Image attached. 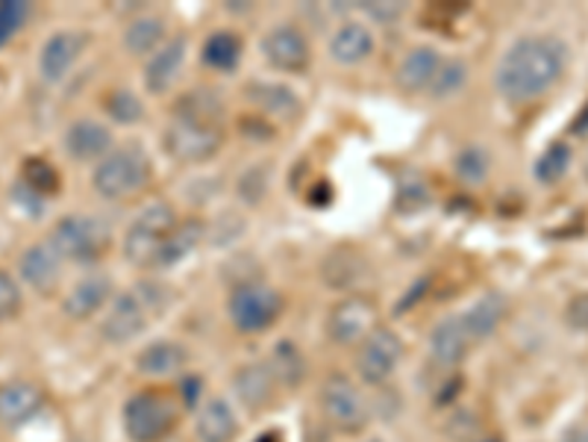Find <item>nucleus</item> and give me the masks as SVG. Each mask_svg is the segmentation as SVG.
Segmentation results:
<instances>
[{"label":"nucleus","mask_w":588,"mask_h":442,"mask_svg":"<svg viewBox=\"0 0 588 442\" xmlns=\"http://www.w3.org/2000/svg\"><path fill=\"white\" fill-rule=\"evenodd\" d=\"M568 65V47L553 36H526L498 65V91L509 104H530L553 89Z\"/></svg>","instance_id":"f257e3e1"},{"label":"nucleus","mask_w":588,"mask_h":442,"mask_svg":"<svg viewBox=\"0 0 588 442\" xmlns=\"http://www.w3.org/2000/svg\"><path fill=\"white\" fill-rule=\"evenodd\" d=\"M151 157L144 154L139 144L112 148V154L104 157L91 174V186L100 198L121 201L144 190L151 181Z\"/></svg>","instance_id":"f03ea898"},{"label":"nucleus","mask_w":588,"mask_h":442,"mask_svg":"<svg viewBox=\"0 0 588 442\" xmlns=\"http://www.w3.org/2000/svg\"><path fill=\"white\" fill-rule=\"evenodd\" d=\"M177 227V213L168 201H151L148 207L133 218V225L124 234V257L133 266H156L162 248Z\"/></svg>","instance_id":"7ed1b4c3"},{"label":"nucleus","mask_w":588,"mask_h":442,"mask_svg":"<svg viewBox=\"0 0 588 442\" xmlns=\"http://www.w3.org/2000/svg\"><path fill=\"white\" fill-rule=\"evenodd\" d=\"M47 242L54 245L63 260L89 266L109 248V227L91 216H65L63 222H56Z\"/></svg>","instance_id":"20e7f679"},{"label":"nucleus","mask_w":588,"mask_h":442,"mask_svg":"<svg viewBox=\"0 0 588 442\" xmlns=\"http://www.w3.org/2000/svg\"><path fill=\"white\" fill-rule=\"evenodd\" d=\"M227 310H230L232 325L239 327L241 334H259V331L274 325L280 310H283V299H280L276 289L265 287V283L244 280L230 292Z\"/></svg>","instance_id":"39448f33"},{"label":"nucleus","mask_w":588,"mask_h":442,"mask_svg":"<svg viewBox=\"0 0 588 442\" xmlns=\"http://www.w3.org/2000/svg\"><path fill=\"white\" fill-rule=\"evenodd\" d=\"M153 292L151 289H139V292L118 295L116 304L109 308L107 319L100 322V336L112 345H127L130 339L144 334V327L151 325L153 308H160Z\"/></svg>","instance_id":"423d86ee"},{"label":"nucleus","mask_w":588,"mask_h":442,"mask_svg":"<svg viewBox=\"0 0 588 442\" xmlns=\"http://www.w3.org/2000/svg\"><path fill=\"white\" fill-rule=\"evenodd\" d=\"M224 144L218 125H200L188 118H174L165 130V151L179 163H206L213 160Z\"/></svg>","instance_id":"0eeeda50"},{"label":"nucleus","mask_w":588,"mask_h":442,"mask_svg":"<svg viewBox=\"0 0 588 442\" xmlns=\"http://www.w3.org/2000/svg\"><path fill=\"white\" fill-rule=\"evenodd\" d=\"M174 424V407L160 392H139L124 405V433L133 442H160Z\"/></svg>","instance_id":"6e6552de"},{"label":"nucleus","mask_w":588,"mask_h":442,"mask_svg":"<svg viewBox=\"0 0 588 442\" xmlns=\"http://www.w3.org/2000/svg\"><path fill=\"white\" fill-rule=\"evenodd\" d=\"M403 360V339L389 327H377L374 334L368 336L362 348H359L357 357V371L359 378L371 384V387H380L385 380L392 378L394 369L401 366Z\"/></svg>","instance_id":"1a4fd4ad"},{"label":"nucleus","mask_w":588,"mask_h":442,"mask_svg":"<svg viewBox=\"0 0 588 442\" xmlns=\"http://www.w3.org/2000/svg\"><path fill=\"white\" fill-rule=\"evenodd\" d=\"M322 410L339 431H359L368 422V401L353 380L333 375L322 389Z\"/></svg>","instance_id":"9d476101"},{"label":"nucleus","mask_w":588,"mask_h":442,"mask_svg":"<svg viewBox=\"0 0 588 442\" xmlns=\"http://www.w3.org/2000/svg\"><path fill=\"white\" fill-rule=\"evenodd\" d=\"M377 331V304L362 295H350V299L339 301L330 310L327 319V334L333 343L353 345L366 343L368 336Z\"/></svg>","instance_id":"9b49d317"},{"label":"nucleus","mask_w":588,"mask_h":442,"mask_svg":"<svg viewBox=\"0 0 588 442\" xmlns=\"http://www.w3.org/2000/svg\"><path fill=\"white\" fill-rule=\"evenodd\" d=\"M262 56L274 65L276 72L301 74L306 72L313 51H309V42L301 30L292 28V24H280L262 39Z\"/></svg>","instance_id":"f8f14e48"},{"label":"nucleus","mask_w":588,"mask_h":442,"mask_svg":"<svg viewBox=\"0 0 588 442\" xmlns=\"http://www.w3.org/2000/svg\"><path fill=\"white\" fill-rule=\"evenodd\" d=\"M19 269L21 278L28 280V287H33L42 295H54L59 278H63V257L54 251L51 242H36L21 254Z\"/></svg>","instance_id":"ddd939ff"},{"label":"nucleus","mask_w":588,"mask_h":442,"mask_svg":"<svg viewBox=\"0 0 588 442\" xmlns=\"http://www.w3.org/2000/svg\"><path fill=\"white\" fill-rule=\"evenodd\" d=\"M83 47H86V36L74 33V30H59L47 39L39 56V74L47 83H59L65 74L72 72V65L80 60Z\"/></svg>","instance_id":"4468645a"},{"label":"nucleus","mask_w":588,"mask_h":442,"mask_svg":"<svg viewBox=\"0 0 588 442\" xmlns=\"http://www.w3.org/2000/svg\"><path fill=\"white\" fill-rule=\"evenodd\" d=\"M65 151L77 163L104 160L107 154H112V133L107 125H100L95 118H77L65 133Z\"/></svg>","instance_id":"2eb2a0df"},{"label":"nucleus","mask_w":588,"mask_h":442,"mask_svg":"<svg viewBox=\"0 0 588 442\" xmlns=\"http://www.w3.org/2000/svg\"><path fill=\"white\" fill-rule=\"evenodd\" d=\"M45 396L42 389L28 380H7L0 384V424L3 428H21L42 410Z\"/></svg>","instance_id":"dca6fc26"},{"label":"nucleus","mask_w":588,"mask_h":442,"mask_svg":"<svg viewBox=\"0 0 588 442\" xmlns=\"http://www.w3.org/2000/svg\"><path fill=\"white\" fill-rule=\"evenodd\" d=\"M471 345L473 343L468 331H465L462 319L447 316L429 334V357L442 369H454V366H459L465 360V354L471 352Z\"/></svg>","instance_id":"f3484780"},{"label":"nucleus","mask_w":588,"mask_h":442,"mask_svg":"<svg viewBox=\"0 0 588 442\" xmlns=\"http://www.w3.org/2000/svg\"><path fill=\"white\" fill-rule=\"evenodd\" d=\"M197 442H232L239 436V416L230 407V401L213 396L206 398L197 410L195 422Z\"/></svg>","instance_id":"a211bd4d"},{"label":"nucleus","mask_w":588,"mask_h":442,"mask_svg":"<svg viewBox=\"0 0 588 442\" xmlns=\"http://www.w3.org/2000/svg\"><path fill=\"white\" fill-rule=\"evenodd\" d=\"M109 295H112V280L107 274H89V278L77 280L63 301L65 316L77 319V322L91 319L107 304Z\"/></svg>","instance_id":"6ab92c4d"},{"label":"nucleus","mask_w":588,"mask_h":442,"mask_svg":"<svg viewBox=\"0 0 588 442\" xmlns=\"http://www.w3.org/2000/svg\"><path fill=\"white\" fill-rule=\"evenodd\" d=\"M183 63H186V39H174L168 45H162L148 60V68H144V86H148V91L165 95L177 83Z\"/></svg>","instance_id":"aec40b11"},{"label":"nucleus","mask_w":588,"mask_h":442,"mask_svg":"<svg viewBox=\"0 0 588 442\" xmlns=\"http://www.w3.org/2000/svg\"><path fill=\"white\" fill-rule=\"evenodd\" d=\"M274 387L276 378L268 363H248L236 371V396L250 410H262L274 398Z\"/></svg>","instance_id":"412c9836"},{"label":"nucleus","mask_w":588,"mask_h":442,"mask_svg":"<svg viewBox=\"0 0 588 442\" xmlns=\"http://www.w3.org/2000/svg\"><path fill=\"white\" fill-rule=\"evenodd\" d=\"M374 54V36L366 24L359 21H348L341 24L330 39V56L341 65H359L362 60Z\"/></svg>","instance_id":"4be33fe9"},{"label":"nucleus","mask_w":588,"mask_h":442,"mask_svg":"<svg viewBox=\"0 0 588 442\" xmlns=\"http://www.w3.org/2000/svg\"><path fill=\"white\" fill-rule=\"evenodd\" d=\"M438 68H442V56H438L436 47L421 45L403 56L401 68H398V83L406 91L429 89L433 80H436Z\"/></svg>","instance_id":"5701e85b"},{"label":"nucleus","mask_w":588,"mask_h":442,"mask_svg":"<svg viewBox=\"0 0 588 442\" xmlns=\"http://www.w3.org/2000/svg\"><path fill=\"white\" fill-rule=\"evenodd\" d=\"M188 354L179 343H171V339H156L148 348L139 352L135 357V366L148 378H168V375H177L183 366H186Z\"/></svg>","instance_id":"b1692460"},{"label":"nucleus","mask_w":588,"mask_h":442,"mask_svg":"<svg viewBox=\"0 0 588 442\" xmlns=\"http://www.w3.org/2000/svg\"><path fill=\"white\" fill-rule=\"evenodd\" d=\"M507 316V301L500 299L498 292H489V295H482L477 304H473L468 313H462V325L471 336V343H480L486 336H491L498 331V325Z\"/></svg>","instance_id":"393cba45"},{"label":"nucleus","mask_w":588,"mask_h":442,"mask_svg":"<svg viewBox=\"0 0 588 442\" xmlns=\"http://www.w3.org/2000/svg\"><path fill=\"white\" fill-rule=\"evenodd\" d=\"M165 42V21L156 15H144L127 24L124 30V47L133 56H148L156 54Z\"/></svg>","instance_id":"a878e982"},{"label":"nucleus","mask_w":588,"mask_h":442,"mask_svg":"<svg viewBox=\"0 0 588 442\" xmlns=\"http://www.w3.org/2000/svg\"><path fill=\"white\" fill-rule=\"evenodd\" d=\"M248 98L274 118H292L297 112V95L280 83H253L248 89Z\"/></svg>","instance_id":"bb28decb"},{"label":"nucleus","mask_w":588,"mask_h":442,"mask_svg":"<svg viewBox=\"0 0 588 442\" xmlns=\"http://www.w3.org/2000/svg\"><path fill=\"white\" fill-rule=\"evenodd\" d=\"M241 60V42L230 30H218L206 39L204 45V63L215 72H232Z\"/></svg>","instance_id":"cd10ccee"},{"label":"nucleus","mask_w":588,"mask_h":442,"mask_svg":"<svg viewBox=\"0 0 588 442\" xmlns=\"http://www.w3.org/2000/svg\"><path fill=\"white\" fill-rule=\"evenodd\" d=\"M197 242H200V225H197V222H183V225L174 227V234L168 236V242L162 248L156 266L165 269V266H174V262L186 260L188 254L197 248Z\"/></svg>","instance_id":"c85d7f7f"},{"label":"nucleus","mask_w":588,"mask_h":442,"mask_svg":"<svg viewBox=\"0 0 588 442\" xmlns=\"http://www.w3.org/2000/svg\"><path fill=\"white\" fill-rule=\"evenodd\" d=\"M177 118L200 121V125H218V118H221V100L206 89L188 91V95H183V100H179Z\"/></svg>","instance_id":"c756f323"},{"label":"nucleus","mask_w":588,"mask_h":442,"mask_svg":"<svg viewBox=\"0 0 588 442\" xmlns=\"http://www.w3.org/2000/svg\"><path fill=\"white\" fill-rule=\"evenodd\" d=\"M268 366L274 371V378L280 380V384H285V387H297V384L304 380V357H301V352H297L292 343L276 345Z\"/></svg>","instance_id":"7c9ffc66"},{"label":"nucleus","mask_w":588,"mask_h":442,"mask_svg":"<svg viewBox=\"0 0 588 442\" xmlns=\"http://www.w3.org/2000/svg\"><path fill=\"white\" fill-rule=\"evenodd\" d=\"M570 169V148L565 142H553L535 163V177L542 183H556Z\"/></svg>","instance_id":"2f4dec72"},{"label":"nucleus","mask_w":588,"mask_h":442,"mask_svg":"<svg viewBox=\"0 0 588 442\" xmlns=\"http://www.w3.org/2000/svg\"><path fill=\"white\" fill-rule=\"evenodd\" d=\"M21 183L33 190L39 198H51L54 192H59V174L54 165H47L45 160H28L24 163V177Z\"/></svg>","instance_id":"473e14b6"},{"label":"nucleus","mask_w":588,"mask_h":442,"mask_svg":"<svg viewBox=\"0 0 588 442\" xmlns=\"http://www.w3.org/2000/svg\"><path fill=\"white\" fill-rule=\"evenodd\" d=\"M465 80H468V65L459 63V60H450V63H442V68H438L436 80H433L429 91H433V98L445 100L462 89Z\"/></svg>","instance_id":"72a5a7b5"},{"label":"nucleus","mask_w":588,"mask_h":442,"mask_svg":"<svg viewBox=\"0 0 588 442\" xmlns=\"http://www.w3.org/2000/svg\"><path fill=\"white\" fill-rule=\"evenodd\" d=\"M107 112L112 121H118V125H135V121L144 116V107L133 91L118 89L107 98Z\"/></svg>","instance_id":"f704fd0d"},{"label":"nucleus","mask_w":588,"mask_h":442,"mask_svg":"<svg viewBox=\"0 0 588 442\" xmlns=\"http://www.w3.org/2000/svg\"><path fill=\"white\" fill-rule=\"evenodd\" d=\"M28 12L30 7L21 0H0V47L19 33L21 24L28 21Z\"/></svg>","instance_id":"c9c22d12"},{"label":"nucleus","mask_w":588,"mask_h":442,"mask_svg":"<svg viewBox=\"0 0 588 442\" xmlns=\"http://www.w3.org/2000/svg\"><path fill=\"white\" fill-rule=\"evenodd\" d=\"M489 172V157L482 148H465L462 154L456 157V174L468 183H480Z\"/></svg>","instance_id":"e433bc0d"},{"label":"nucleus","mask_w":588,"mask_h":442,"mask_svg":"<svg viewBox=\"0 0 588 442\" xmlns=\"http://www.w3.org/2000/svg\"><path fill=\"white\" fill-rule=\"evenodd\" d=\"M21 287L19 280L12 278L10 271L0 269V322H7V319L19 316L21 310Z\"/></svg>","instance_id":"4c0bfd02"},{"label":"nucleus","mask_w":588,"mask_h":442,"mask_svg":"<svg viewBox=\"0 0 588 442\" xmlns=\"http://www.w3.org/2000/svg\"><path fill=\"white\" fill-rule=\"evenodd\" d=\"M568 325L577 331H588V295H577L568 304Z\"/></svg>","instance_id":"58836bf2"},{"label":"nucleus","mask_w":588,"mask_h":442,"mask_svg":"<svg viewBox=\"0 0 588 442\" xmlns=\"http://www.w3.org/2000/svg\"><path fill=\"white\" fill-rule=\"evenodd\" d=\"M562 442H588V428L586 424H577V428H570L565 436H562Z\"/></svg>","instance_id":"ea45409f"},{"label":"nucleus","mask_w":588,"mask_h":442,"mask_svg":"<svg viewBox=\"0 0 588 442\" xmlns=\"http://www.w3.org/2000/svg\"><path fill=\"white\" fill-rule=\"evenodd\" d=\"M574 133H588V107L582 109V116L577 118V125H574Z\"/></svg>","instance_id":"a19ab883"},{"label":"nucleus","mask_w":588,"mask_h":442,"mask_svg":"<svg viewBox=\"0 0 588 442\" xmlns=\"http://www.w3.org/2000/svg\"><path fill=\"white\" fill-rule=\"evenodd\" d=\"M68 442H86V440H80V436H74V440H68Z\"/></svg>","instance_id":"79ce46f5"},{"label":"nucleus","mask_w":588,"mask_h":442,"mask_svg":"<svg viewBox=\"0 0 588 442\" xmlns=\"http://www.w3.org/2000/svg\"><path fill=\"white\" fill-rule=\"evenodd\" d=\"M368 442H383V440H368Z\"/></svg>","instance_id":"37998d69"},{"label":"nucleus","mask_w":588,"mask_h":442,"mask_svg":"<svg viewBox=\"0 0 588 442\" xmlns=\"http://www.w3.org/2000/svg\"><path fill=\"white\" fill-rule=\"evenodd\" d=\"M486 442H498V440H486Z\"/></svg>","instance_id":"c03bdc74"}]
</instances>
